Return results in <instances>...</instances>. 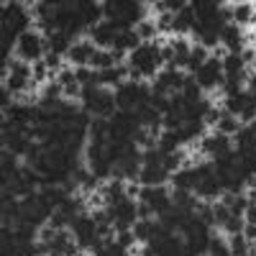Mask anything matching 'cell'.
Here are the masks:
<instances>
[{
    "label": "cell",
    "instance_id": "1",
    "mask_svg": "<svg viewBox=\"0 0 256 256\" xmlns=\"http://www.w3.org/2000/svg\"><path fill=\"white\" fill-rule=\"evenodd\" d=\"M162 46L159 44H141L134 54H128V67L138 70L144 80H154L162 70Z\"/></svg>",
    "mask_w": 256,
    "mask_h": 256
},
{
    "label": "cell",
    "instance_id": "2",
    "mask_svg": "<svg viewBox=\"0 0 256 256\" xmlns=\"http://www.w3.org/2000/svg\"><path fill=\"white\" fill-rule=\"evenodd\" d=\"M18 59L26 62V64H36L46 56V38H41L36 31H28L24 36H18V44H16Z\"/></svg>",
    "mask_w": 256,
    "mask_h": 256
},
{
    "label": "cell",
    "instance_id": "3",
    "mask_svg": "<svg viewBox=\"0 0 256 256\" xmlns=\"http://www.w3.org/2000/svg\"><path fill=\"white\" fill-rule=\"evenodd\" d=\"M70 228L74 233V241H77L80 251H92V246L100 236H98V223H95V218L90 216V212H82Z\"/></svg>",
    "mask_w": 256,
    "mask_h": 256
},
{
    "label": "cell",
    "instance_id": "4",
    "mask_svg": "<svg viewBox=\"0 0 256 256\" xmlns=\"http://www.w3.org/2000/svg\"><path fill=\"white\" fill-rule=\"evenodd\" d=\"M187 74L182 70H174V67H166L162 70L154 80H152V92L154 95H174L182 90V84H184Z\"/></svg>",
    "mask_w": 256,
    "mask_h": 256
},
{
    "label": "cell",
    "instance_id": "5",
    "mask_svg": "<svg viewBox=\"0 0 256 256\" xmlns=\"http://www.w3.org/2000/svg\"><path fill=\"white\" fill-rule=\"evenodd\" d=\"M192 77H195V82L200 84V90L223 88V62H220L218 56H210Z\"/></svg>",
    "mask_w": 256,
    "mask_h": 256
},
{
    "label": "cell",
    "instance_id": "6",
    "mask_svg": "<svg viewBox=\"0 0 256 256\" xmlns=\"http://www.w3.org/2000/svg\"><path fill=\"white\" fill-rule=\"evenodd\" d=\"M138 200L146 202L148 208L154 210V216L159 218V216H164V212L172 208V192H169L164 184H162V187H144Z\"/></svg>",
    "mask_w": 256,
    "mask_h": 256
},
{
    "label": "cell",
    "instance_id": "7",
    "mask_svg": "<svg viewBox=\"0 0 256 256\" xmlns=\"http://www.w3.org/2000/svg\"><path fill=\"white\" fill-rule=\"evenodd\" d=\"M230 148H233V146H230V136H226V134H220V131L208 134V136L202 138V154H205L210 162H216L218 156L228 154Z\"/></svg>",
    "mask_w": 256,
    "mask_h": 256
},
{
    "label": "cell",
    "instance_id": "8",
    "mask_svg": "<svg viewBox=\"0 0 256 256\" xmlns=\"http://www.w3.org/2000/svg\"><path fill=\"white\" fill-rule=\"evenodd\" d=\"M88 34H90V41H92L98 49H108V46L116 44V38H118L120 31L113 26V20H102V24H98V26L90 28Z\"/></svg>",
    "mask_w": 256,
    "mask_h": 256
},
{
    "label": "cell",
    "instance_id": "9",
    "mask_svg": "<svg viewBox=\"0 0 256 256\" xmlns=\"http://www.w3.org/2000/svg\"><path fill=\"white\" fill-rule=\"evenodd\" d=\"M95 52H98V46L88 38V41H74V46L70 49L67 56H70L72 64H77V67H90V62H92Z\"/></svg>",
    "mask_w": 256,
    "mask_h": 256
},
{
    "label": "cell",
    "instance_id": "10",
    "mask_svg": "<svg viewBox=\"0 0 256 256\" xmlns=\"http://www.w3.org/2000/svg\"><path fill=\"white\" fill-rule=\"evenodd\" d=\"M164 230H166V228H162L159 220L148 218V220H136V226H134V236H136V241H141V244H152L154 238L162 236Z\"/></svg>",
    "mask_w": 256,
    "mask_h": 256
},
{
    "label": "cell",
    "instance_id": "11",
    "mask_svg": "<svg viewBox=\"0 0 256 256\" xmlns=\"http://www.w3.org/2000/svg\"><path fill=\"white\" fill-rule=\"evenodd\" d=\"M220 44L228 49V54H241L244 49V31L236 24H226L220 31Z\"/></svg>",
    "mask_w": 256,
    "mask_h": 256
},
{
    "label": "cell",
    "instance_id": "12",
    "mask_svg": "<svg viewBox=\"0 0 256 256\" xmlns=\"http://www.w3.org/2000/svg\"><path fill=\"white\" fill-rule=\"evenodd\" d=\"M200 172H198V166H182L180 172L172 174V184L174 190H190V192H195V187L200 184Z\"/></svg>",
    "mask_w": 256,
    "mask_h": 256
},
{
    "label": "cell",
    "instance_id": "13",
    "mask_svg": "<svg viewBox=\"0 0 256 256\" xmlns=\"http://www.w3.org/2000/svg\"><path fill=\"white\" fill-rule=\"evenodd\" d=\"M169 180H172V174H169L164 166H144L141 174H138V184L141 187H162Z\"/></svg>",
    "mask_w": 256,
    "mask_h": 256
},
{
    "label": "cell",
    "instance_id": "14",
    "mask_svg": "<svg viewBox=\"0 0 256 256\" xmlns=\"http://www.w3.org/2000/svg\"><path fill=\"white\" fill-rule=\"evenodd\" d=\"M195 195H198L200 202H210V205H212L218 195H223L218 177H205V180H200V184L195 187Z\"/></svg>",
    "mask_w": 256,
    "mask_h": 256
},
{
    "label": "cell",
    "instance_id": "15",
    "mask_svg": "<svg viewBox=\"0 0 256 256\" xmlns=\"http://www.w3.org/2000/svg\"><path fill=\"white\" fill-rule=\"evenodd\" d=\"M72 46H74V38L64 31H54L52 36H46V52H52V54L67 56Z\"/></svg>",
    "mask_w": 256,
    "mask_h": 256
},
{
    "label": "cell",
    "instance_id": "16",
    "mask_svg": "<svg viewBox=\"0 0 256 256\" xmlns=\"http://www.w3.org/2000/svg\"><path fill=\"white\" fill-rule=\"evenodd\" d=\"M195 24H198V16H195V8H192V3H187L177 16H174V28H172V34H187V31H192L195 28Z\"/></svg>",
    "mask_w": 256,
    "mask_h": 256
},
{
    "label": "cell",
    "instance_id": "17",
    "mask_svg": "<svg viewBox=\"0 0 256 256\" xmlns=\"http://www.w3.org/2000/svg\"><path fill=\"white\" fill-rule=\"evenodd\" d=\"M128 74V67H110V70H102V72H98V84L100 88H120L123 84V77Z\"/></svg>",
    "mask_w": 256,
    "mask_h": 256
},
{
    "label": "cell",
    "instance_id": "18",
    "mask_svg": "<svg viewBox=\"0 0 256 256\" xmlns=\"http://www.w3.org/2000/svg\"><path fill=\"white\" fill-rule=\"evenodd\" d=\"M205 120H187L182 123V128H177V134H180V141L182 144H192V141H198V138H205Z\"/></svg>",
    "mask_w": 256,
    "mask_h": 256
},
{
    "label": "cell",
    "instance_id": "19",
    "mask_svg": "<svg viewBox=\"0 0 256 256\" xmlns=\"http://www.w3.org/2000/svg\"><path fill=\"white\" fill-rule=\"evenodd\" d=\"M100 195H102V202H105V205L113 208V205H118V202L126 200V184H123L120 180H113L108 187L100 190Z\"/></svg>",
    "mask_w": 256,
    "mask_h": 256
},
{
    "label": "cell",
    "instance_id": "20",
    "mask_svg": "<svg viewBox=\"0 0 256 256\" xmlns=\"http://www.w3.org/2000/svg\"><path fill=\"white\" fill-rule=\"evenodd\" d=\"M88 136L92 144H108V136H110V120H105V118H92L90 128H88Z\"/></svg>",
    "mask_w": 256,
    "mask_h": 256
},
{
    "label": "cell",
    "instance_id": "21",
    "mask_svg": "<svg viewBox=\"0 0 256 256\" xmlns=\"http://www.w3.org/2000/svg\"><path fill=\"white\" fill-rule=\"evenodd\" d=\"M180 146H182L180 134L162 128V134H159V138H156V148H159V152H162V154H174V152H180Z\"/></svg>",
    "mask_w": 256,
    "mask_h": 256
},
{
    "label": "cell",
    "instance_id": "22",
    "mask_svg": "<svg viewBox=\"0 0 256 256\" xmlns=\"http://www.w3.org/2000/svg\"><path fill=\"white\" fill-rule=\"evenodd\" d=\"M246 102H248V90H241V92H236V95H228V98H226L223 110H226L228 116H233V118H238V116L244 113V108H246Z\"/></svg>",
    "mask_w": 256,
    "mask_h": 256
},
{
    "label": "cell",
    "instance_id": "23",
    "mask_svg": "<svg viewBox=\"0 0 256 256\" xmlns=\"http://www.w3.org/2000/svg\"><path fill=\"white\" fill-rule=\"evenodd\" d=\"M172 205L195 212L198 205H200V200H198V195H190V190H172Z\"/></svg>",
    "mask_w": 256,
    "mask_h": 256
},
{
    "label": "cell",
    "instance_id": "24",
    "mask_svg": "<svg viewBox=\"0 0 256 256\" xmlns=\"http://www.w3.org/2000/svg\"><path fill=\"white\" fill-rule=\"evenodd\" d=\"M210 59V54H208V49L205 46H200V44H195V46H192V52H190V56H187V72L190 74H195L200 67H202V64Z\"/></svg>",
    "mask_w": 256,
    "mask_h": 256
},
{
    "label": "cell",
    "instance_id": "25",
    "mask_svg": "<svg viewBox=\"0 0 256 256\" xmlns=\"http://www.w3.org/2000/svg\"><path fill=\"white\" fill-rule=\"evenodd\" d=\"M90 67H92L95 72H102V70L118 67V59H116V54H113V52L98 49V52H95V56H92V62H90Z\"/></svg>",
    "mask_w": 256,
    "mask_h": 256
},
{
    "label": "cell",
    "instance_id": "26",
    "mask_svg": "<svg viewBox=\"0 0 256 256\" xmlns=\"http://www.w3.org/2000/svg\"><path fill=\"white\" fill-rule=\"evenodd\" d=\"M254 18H256V8L251 3H236V6H233V24H236V26L251 24Z\"/></svg>",
    "mask_w": 256,
    "mask_h": 256
},
{
    "label": "cell",
    "instance_id": "27",
    "mask_svg": "<svg viewBox=\"0 0 256 256\" xmlns=\"http://www.w3.org/2000/svg\"><path fill=\"white\" fill-rule=\"evenodd\" d=\"M180 95H182L187 102H198V100H202V90H200V84L195 82V77H192V74H187V80H184V84H182Z\"/></svg>",
    "mask_w": 256,
    "mask_h": 256
},
{
    "label": "cell",
    "instance_id": "28",
    "mask_svg": "<svg viewBox=\"0 0 256 256\" xmlns=\"http://www.w3.org/2000/svg\"><path fill=\"white\" fill-rule=\"evenodd\" d=\"M13 230H16V241L18 244H36V238H38V228L28 226V223H18Z\"/></svg>",
    "mask_w": 256,
    "mask_h": 256
},
{
    "label": "cell",
    "instance_id": "29",
    "mask_svg": "<svg viewBox=\"0 0 256 256\" xmlns=\"http://www.w3.org/2000/svg\"><path fill=\"white\" fill-rule=\"evenodd\" d=\"M90 166V172H92V177H98V180H110L113 177V172H116V166L108 162V159H98V162H92V164H88Z\"/></svg>",
    "mask_w": 256,
    "mask_h": 256
},
{
    "label": "cell",
    "instance_id": "30",
    "mask_svg": "<svg viewBox=\"0 0 256 256\" xmlns=\"http://www.w3.org/2000/svg\"><path fill=\"white\" fill-rule=\"evenodd\" d=\"M216 131H220V134H226V136H236V134L241 131V120L233 118V116H228V113L223 110V118H220V123L216 126Z\"/></svg>",
    "mask_w": 256,
    "mask_h": 256
},
{
    "label": "cell",
    "instance_id": "31",
    "mask_svg": "<svg viewBox=\"0 0 256 256\" xmlns=\"http://www.w3.org/2000/svg\"><path fill=\"white\" fill-rule=\"evenodd\" d=\"M136 34H138V38H141V44H152L154 41V36L159 34L156 31V20H141V24L136 26Z\"/></svg>",
    "mask_w": 256,
    "mask_h": 256
},
{
    "label": "cell",
    "instance_id": "32",
    "mask_svg": "<svg viewBox=\"0 0 256 256\" xmlns=\"http://www.w3.org/2000/svg\"><path fill=\"white\" fill-rule=\"evenodd\" d=\"M228 248H230V256H248V241H246L244 233H238V236H230Z\"/></svg>",
    "mask_w": 256,
    "mask_h": 256
},
{
    "label": "cell",
    "instance_id": "33",
    "mask_svg": "<svg viewBox=\"0 0 256 256\" xmlns=\"http://www.w3.org/2000/svg\"><path fill=\"white\" fill-rule=\"evenodd\" d=\"M182 162H184V152L164 154V162H162V166L166 169L169 174H174V172H180V169H182Z\"/></svg>",
    "mask_w": 256,
    "mask_h": 256
},
{
    "label": "cell",
    "instance_id": "34",
    "mask_svg": "<svg viewBox=\"0 0 256 256\" xmlns=\"http://www.w3.org/2000/svg\"><path fill=\"white\" fill-rule=\"evenodd\" d=\"M244 228H246L244 216H230V218L223 223V230L228 233V236H238V233H244Z\"/></svg>",
    "mask_w": 256,
    "mask_h": 256
},
{
    "label": "cell",
    "instance_id": "35",
    "mask_svg": "<svg viewBox=\"0 0 256 256\" xmlns=\"http://www.w3.org/2000/svg\"><path fill=\"white\" fill-rule=\"evenodd\" d=\"M74 77H77V82L82 84V88H84V84H98V72L92 67H77Z\"/></svg>",
    "mask_w": 256,
    "mask_h": 256
},
{
    "label": "cell",
    "instance_id": "36",
    "mask_svg": "<svg viewBox=\"0 0 256 256\" xmlns=\"http://www.w3.org/2000/svg\"><path fill=\"white\" fill-rule=\"evenodd\" d=\"M208 256H230V248H228V244L223 238L212 236L210 238V246H208Z\"/></svg>",
    "mask_w": 256,
    "mask_h": 256
},
{
    "label": "cell",
    "instance_id": "37",
    "mask_svg": "<svg viewBox=\"0 0 256 256\" xmlns=\"http://www.w3.org/2000/svg\"><path fill=\"white\" fill-rule=\"evenodd\" d=\"M172 28H174V13H159V18H156V31L172 34Z\"/></svg>",
    "mask_w": 256,
    "mask_h": 256
},
{
    "label": "cell",
    "instance_id": "38",
    "mask_svg": "<svg viewBox=\"0 0 256 256\" xmlns=\"http://www.w3.org/2000/svg\"><path fill=\"white\" fill-rule=\"evenodd\" d=\"M228 218H230V210L220 202H212V220H216V226H223Z\"/></svg>",
    "mask_w": 256,
    "mask_h": 256
},
{
    "label": "cell",
    "instance_id": "39",
    "mask_svg": "<svg viewBox=\"0 0 256 256\" xmlns=\"http://www.w3.org/2000/svg\"><path fill=\"white\" fill-rule=\"evenodd\" d=\"M56 82L62 84V88H70V84H74V82H77V77H74V70H70V67L59 70V72H56Z\"/></svg>",
    "mask_w": 256,
    "mask_h": 256
},
{
    "label": "cell",
    "instance_id": "40",
    "mask_svg": "<svg viewBox=\"0 0 256 256\" xmlns=\"http://www.w3.org/2000/svg\"><path fill=\"white\" fill-rule=\"evenodd\" d=\"M41 62L46 64V70H49V72H59V70H64V64H62V56H59V54L46 52V56L41 59Z\"/></svg>",
    "mask_w": 256,
    "mask_h": 256
},
{
    "label": "cell",
    "instance_id": "41",
    "mask_svg": "<svg viewBox=\"0 0 256 256\" xmlns=\"http://www.w3.org/2000/svg\"><path fill=\"white\" fill-rule=\"evenodd\" d=\"M116 241H118L126 251H131V246L136 244V236H134V230H120L118 236H116Z\"/></svg>",
    "mask_w": 256,
    "mask_h": 256
},
{
    "label": "cell",
    "instance_id": "42",
    "mask_svg": "<svg viewBox=\"0 0 256 256\" xmlns=\"http://www.w3.org/2000/svg\"><path fill=\"white\" fill-rule=\"evenodd\" d=\"M248 208V198L246 195H236V202L230 205V216H244Z\"/></svg>",
    "mask_w": 256,
    "mask_h": 256
},
{
    "label": "cell",
    "instance_id": "43",
    "mask_svg": "<svg viewBox=\"0 0 256 256\" xmlns=\"http://www.w3.org/2000/svg\"><path fill=\"white\" fill-rule=\"evenodd\" d=\"M46 77H49L46 64H44V62H36V64H34V82H44Z\"/></svg>",
    "mask_w": 256,
    "mask_h": 256
},
{
    "label": "cell",
    "instance_id": "44",
    "mask_svg": "<svg viewBox=\"0 0 256 256\" xmlns=\"http://www.w3.org/2000/svg\"><path fill=\"white\" fill-rule=\"evenodd\" d=\"M220 118H223V110L210 108V110H208V116H205V126H218V123H220Z\"/></svg>",
    "mask_w": 256,
    "mask_h": 256
},
{
    "label": "cell",
    "instance_id": "45",
    "mask_svg": "<svg viewBox=\"0 0 256 256\" xmlns=\"http://www.w3.org/2000/svg\"><path fill=\"white\" fill-rule=\"evenodd\" d=\"M241 59H244V64L248 67L251 62H256V49H254V46H244V49H241Z\"/></svg>",
    "mask_w": 256,
    "mask_h": 256
},
{
    "label": "cell",
    "instance_id": "46",
    "mask_svg": "<svg viewBox=\"0 0 256 256\" xmlns=\"http://www.w3.org/2000/svg\"><path fill=\"white\" fill-rule=\"evenodd\" d=\"M141 190H144V187H141V184H134V182L126 184V198H131V200L141 198Z\"/></svg>",
    "mask_w": 256,
    "mask_h": 256
},
{
    "label": "cell",
    "instance_id": "47",
    "mask_svg": "<svg viewBox=\"0 0 256 256\" xmlns=\"http://www.w3.org/2000/svg\"><path fill=\"white\" fill-rule=\"evenodd\" d=\"M152 216H154V210L148 208L146 202H141V205H138V220H148Z\"/></svg>",
    "mask_w": 256,
    "mask_h": 256
},
{
    "label": "cell",
    "instance_id": "48",
    "mask_svg": "<svg viewBox=\"0 0 256 256\" xmlns=\"http://www.w3.org/2000/svg\"><path fill=\"white\" fill-rule=\"evenodd\" d=\"M244 220H246V223H256V205H254V202H248V208H246V212H244Z\"/></svg>",
    "mask_w": 256,
    "mask_h": 256
},
{
    "label": "cell",
    "instance_id": "49",
    "mask_svg": "<svg viewBox=\"0 0 256 256\" xmlns=\"http://www.w3.org/2000/svg\"><path fill=\"white\" fill-rule=\"evenodd\" d=\"M244 236H246V241H256V223H246Z\"/></svg>",
    "mask_w": 256,
    "mask_h": 256
},
{
    "label": "cell",
    "instance_id": "50",
    "mask_svg": "<svg viewBox=\"0 0 256 256\" xmlns=\"http://www.w3.org/2000/svg\"><path fill=\"white\" fill-rule=\"evenodd\" d=\"M246 198H248V202H254V205H256V182H254V184H248Z\"/></svg>",
    "mask_w": 256,
    "mask_h": 256
}]
</instances>
